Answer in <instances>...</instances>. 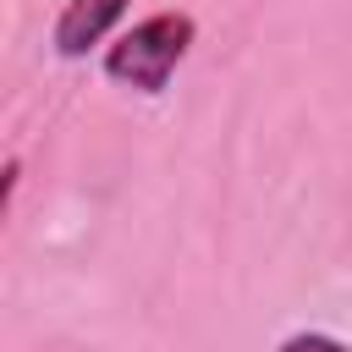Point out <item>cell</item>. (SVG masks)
Wrapping results in <instances>:
<instances>
[{"mask_svg":"<svg viewBox=\"0 0 352 352\" xmlns=\"http://www.w3.org/2000/svg\"><path fill=\"white\" fill-rule=\"evenodd\" d=\"M192 33L198 28L187 11H154L104 50V77L121 88H138V94H165V82L176 77V66L192 50Z\"/></svg>","mask_w":352,"mask_h":352,"instance_id":"obj_1","label":"cell"},{"mask_svg":"<svg viewBox=\"0 0 352 352\" xmlns=\"http://www.w3.org/2000/svg\"><path fill=\"white\" fill-rule=\"evenodd\" d=\"M275 352H352V346L336 341V336H324V330H297V336H286Z\"/></svg>","mask_w":352,"mask_h":352,"instance_id":"obj_3","label":"cell"},{"mask_svg":"<svg viewBox=\"0 0 352 352\" xmlns=\"http://www.w3.org/2000/svg\"><path fill=\"white\" fill-rule=\"evenodd\" d=\"M132 0H66L60 6V16H55V50L66 55V60H82L94 44H104V33L121 22V11H126Z\"/></svg>","mask_w":352,"mask_h":352,"instance_id":"obj_2","label":"cell"}]
</instances>
